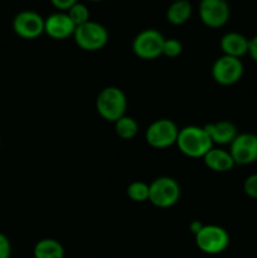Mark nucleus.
<instances>
[{"mask_svg": "<svg viewBox=\"0 0 257 258\" xmlns=\"http://www.w3.org/2000/svg\"><path fill=\"white\" fill-rule=\"evenodd\" d=\"M175 145L181 154L193 159L203 158L213 148V143L206 128L196 125L180 128Z\"/></svg>", "mask_w": 257, "mask_h": 258, "instance_id": "1", "label": "nucleus"}, {"mask_svg": "<svg viewBox=\"0 0 257 258\" xmlns=\"http://www.w3.org/2000/svg\"><path fill=\"white\" fill-rule=\"evenodd\" d=\"M127 108V100L123 91L118 87H106L98 93L96 98V110L98 115L106 121L116 122L125 116Z\"/></svg>", "mask_w": 257, "mask_h": 258, "instance_id": "2", "label": "nucleus"}, {"mask_svg": "<svg viewBox=\"0 0 257 258\" xmlns=\"http://www.w3.org/2000/svg\"><path fill=\"white\" fill-rule=\"evenodd\" d=\"M180 198V185L170 176H160L149 184V202L158 208H170Z\"/></svg>", "mask_w": 257, "mask_h": 258, "instance_id": "3", "label": "nucleus"}, {"mask_svg": "<svg viewBox=\"0 0 257 258\" xmlns=\"http://www.w3.org/2000/svg\"><path fill=\"white\" fill-rule=\"evenodd\" d=\"M73 39L81 49L86 52H97L108 42V32L101 23L88 20L85 24L76 27Z\"/></svg>", "mask_w": 257, "mask_h": 258, "instance_id": "4", "label": "nucleus"}, {"mask_svg": "<svg viewBox=\"0 0 257 258\" xmlns=\"http://www.w3.org/2000/svg\"><path fill=\"white\" fill-rule=\"evenodd\" d=\"M196 244L202 252L207 254H219L229 246V234L223 227L209 224L194 236Z\"/></svg>", "mask_w": 257, "mask_h": 258, "instance_id": "5", "label": "nucleus"}, {"mask_svg": "<svg viewBox=\"0 0 257 258\" xmlns=\"http://www.w3.org/2000/svg\"><path fill=\"white\" fill-rule=\"evenodd\" d=\"M164 35L159 30L144 29L134 38L133 50L135 55L144 60H153L163 55Z\"/></svg>", "mask_w": 257, "mask_h": 258, "instance_id": "6", "label": "nucleus"}, {"mask_svg": "<svg viewBox=\"0 0 257 258\" xmlns=\"http://www.w3.org/2000/svg\"><path fill=\"white\" fill-rule=\"evenodd\" d=\"M179 128L173 120L160 118L149 125L145 131V140L151 148L166 149L176 144Z\"/></svg>", "mask_w": 257, "mask_h": 258, "instance_id": "7", "label": "nucleus"}, {"mask_svg": "<svg viewBox=\"0 0 257 258\" xmlns=\"http://www.w3.org/2000/svg\"><path fill=\"white\" fill-rule=\"evenodd\" d=\"M244 72L243 63L239 58L221 55L212 67V77L218 85L232 86L238 82Z\"/></svg>", "mask_w": 257, "mask_h": 258, "instance_id": "8", "label": "nucleus"}, {"mask_svg": "<svg viewBox=\"0 0 257 258\" xmlns=\"http://www.w3.org/2000/svg\"><path fill=\"white\" fill-rule=\"evenodd\" d=\"M231 9L227 0H201L199 18L206 27L218 29L229 20Z\"/></svg>", "mask_w": 257, "mask_h": 258, "instance_id": "9", "label": "nucleus"}, {"mask_svg": "<svg viewBox=\"0 0 257 258\" xmlns=\"http://www.w3.org/2000/svg\"><path fill=\"white\" fill-rule=\"evenodd\" d=\"M13 30L23 39H37L44 33V19L33 10H23L13 19Z\"/></svg>", "mask_w": 257, "mask_h": 258, "instance_id": "10", "label": "nucleus"}, {"mask_svg": "<svg viewBox=\"0 0 257 258\" xmlns=\"http://www.w3.org/2000/svg\"><path fill=\"white\" fill-rule=\"evenodd\" d=\"M229 154L236 165H249L257 161V135L238 134L229 145Z\"/></svg>", "mask_w": 257, "mask_h": 258, "instance_id": "11", "label": "nucleus"}, {"mask_svg": "<svg viewBox=\"0 0 257 258\" xmlns=\"http://www.w3.org/2000/svg\"><path fill=\"white\" fill-rule=\"evenodd\" d=\"M76 25L66 12H57L44 19V33L55 40H63L73 37Z\"/></svg>", "mask_w": 257, "mask_h": 258, "instance_id": "12", "label": "nucleus"}, {"mask_svg": "<svg viewBox=\"0 0 257 258\" xmlns=\"http://www.w3.org/2000/svg\"><path fill=\"white\" fill-rule=\"evenodd\" d=\"M248 43L249 39H247L241 33L228 32L221 38L219 47H221L224 55L241 59L243 55L248 54Z\"/></svg>", "mask_w": 257, "mask_h": 258, "instance_id": "13", "label": "nucleus"}, {"mask_svg": "<svg viewBox=\"0 0 257 258\" xmlns=\"http://www.w3.org/2000/svg\"><path fill=\"white\" fill-rule=\"evenodd\" d=\"M207 134L211 138L212 143L217 145H231L232 141L238 135L237 127L233 122L227 120L217 121L204 126Z\"/></svg>", "mask_w": 257, "mask_h": 258, "instance_id": "14", "label": "nucleus"}, {"mask_svg": "<svg viewBox=\"0 0 257 258\" xmlns=\"http://www.w3.org/2000/svg\"><path fill=\"white\" fill-rule=\"evenodd\" d=\"M203 161L209 170L216 173H227L236 165L229 151L219 148H212L203 156Z\"/></svg>", "mask_w": 257, "mask_h": 258, "instance_id": "15", "label": "nucleus"}, {"mask_svg": "<svg viewBox=\"0 0 257 258\" xmlns=\"http://www.w3.org/2000/svg\"><path fill=\"white\" fill-rule=\"evenodd\" d=\"M193 13V8L189 0H176L166 9V19L173 25H183L188 22Z\"/></svg>", "mask_w": 257, "mask_h": 258, "instance_id": "16", "label": "nucleus"}, {"mask_svg": "<svg viewBox=\"0 0 257 258\" xmlns=\"http://www.w3.org/2000/svg\"><path fill=\"white\" fill-rule=\"evenodd\" d=\"M33 254L34 258H63L65 248L57 239L44 238L35 243Z\"/></svg>", "mask_w": 257, "mask_h": 258, "instance_id": "17", "label": "nucleus"}, {"mask_svg": "<svg viewBox=\"0 0 257 258\" xmlns=\"http://www.w3.org/2000/svg\"><path fill=\"white\" fill-rule=\"evenodd\" d=\"M113 123H115V131L117 136L123 140H131L138 135L139 123L131 116H122Z\"/></svg>", "mask_w": 257, "mask_h": 258, "instance_id": "18", "label": "nucleus"}, {"mask_svg": "<svg viewBox=\"0 0 257 258\" xmlns=\"http://www.w3.org/2000/svg\"><path fill=\"white\" fill-rule=\"evenodd\" d=\"M127 197L135 203H144L149 201V184L145 181H133L127 186Z\"/></svg>", "mask_w": 257, "mask_h": 258, "instance_id": "19", "label": "nucleus"}, {"mask_svg": "<svg viewBox=\"0 0 257 258\" xmlns=\"http://www.w3.org/2000/svg\"><path fill=\"white\" fill-rule=\"evenodd\" d=\"M67 14L76 27H80L90 20V10L82 3H76L72 8L67 10Z\"/></svg>", "mask_w": 257, "mask_h": 258, "instance_id": "20", "label": "nucleus"}, {"mask_svg": "<svg viewBox=\"0 0 257 258\" xmlns=\"http://www.w3.org/2000/svg\"><path fill=\"white\" fill-rule=\"evenodd\" d=\"M181 50H183V45L175 38H170V39L164 40L163 45V55L168 58H175L178 55H180Z\"/></svg>", "mask_w": 257, "mask_h": 258, "instance_id": "21", "label": "nucleus"}, {"mask_svg": "<svg viewBox=\"0 0 257 258\" xmlns=\"http://www.w3.org/2000/svg\"><path fill=\"white\" fill-rule=\"evenodd\" d=\"M243 190L247 197L252 199H257V173L247 176L243 183Z\"/></svg>", "mask_w": 257, "mask_h": 258, "instance_id": "22", "label": "nucleus"}, {"mask_svg": "<svg viewBox=\"0 0 257 258\" xmlns=\"http://www.w3.org/2000/svg\"><path fill=\"white\" fill-rule=\"evenodd\" d=\"M12 256V243L4 233L0 232V258H10Z\"/></svg>", "mask_w": 257, "mask_h": 258, "instance_id": "23", "label": "nucleus"}, {"mask_svg": "<svg viewBox=\"0 0 257 258\" xmlns=\"http://www.w3.org/2000/svg\"><path fill=\"white\" fill-rule=\"evenodd\" d=\"M50 3L59 12H67L76 3H78V0H50Z\"/></svg>", "mask_w": 257, "mask_h": 258, "instance_id": "24", "label": "nucleus"}, {"mask_svg": "<svg viewBox=\"0 0 257 258\" xmlns=\"http://www.w3.org/2000/svg\"><path fill=\"white\" fill-rule=\"evenodd\" d=\"M248 54L254 62L257 63V34L249 39L248 43Z\"/></svg>", "mask_w": 257, "mask_h": 258, "instance_id": "25", "label": "nucleus"}, {"mask_svg": "<svg viewBox=\"0 0 257 258\" xmlns=\"http://www.w3.org/2000/svg\"><path fill=\"white\" fill-rule=\"evenodd\" d=\"M203 226H204V224H202L199 221H193L190 224H189V229H190L191 233L196 236V234L198 233V232L201 231L202 228H203Z\"/></svg>", "mask_w": 257, "mask_h": 258, "instance_id": "26", "label": "nucleus"}, {"mask_svg": "<svg viewBox=\"0 0 257 258\" xmlns=\"http://www.w3.org/2000/svg\"><path fill=\"white\" fill-rule=\"evenodd\" d=\"M88 2H92V3H97V2H102V0H88Z\"/></svg>", "mask_w": 257, "mask_h": 258, "instance_id": "27", "label": "nucleus"}, {"mask_svg": "<svg viewBox=\"0 0 257 258\" xmlns=\"http://www.w3.org/2000/svg\"><path fill=\"white\" fill-rule=\"evenodd\" d=\"M173 2H176V0H173Z\"/></svg>", "mask_w": 257, "mask_h": 258, "instance_id": "28", "label": "nucleus"}]
</instances>
